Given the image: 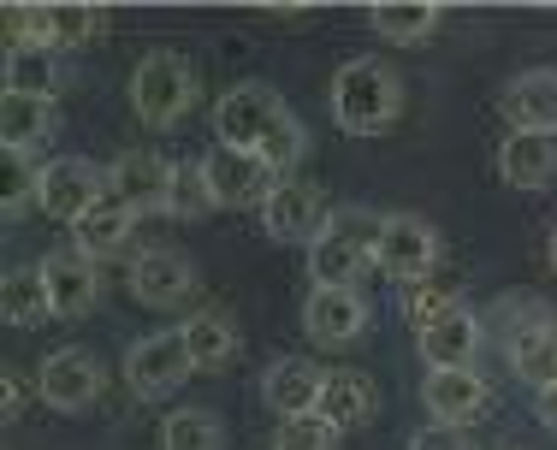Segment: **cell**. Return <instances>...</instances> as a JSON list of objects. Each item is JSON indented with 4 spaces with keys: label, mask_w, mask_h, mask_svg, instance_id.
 Returning <instances> with one entry per match:
<instances>
[{
    "label": "cell",
    "mask_w": 557,
    "mask_h": 450,
    "mask_svg": "<svg viewBox=\"0 0 557 450\" xmlns=\"http://www.w3.org/2000/svg\"><path fill=\"white\" fill-rule=\"evenodd\" d=\"M48 285H42V267H12L0 279V321L7 326H36L48 321Z\"/></svg>",
    "instance_id": "cell-25"
},
{
    "label": "cell",
    "mask_w": 557,
    "mask_h": 450,
    "mask_svg": "<svg viewBox=\"0 0 557 450\" xmlns=\"http://www.w3.org/2000/svg\"><path fill=\"white\" fill-rule=\"evenodd\" d=\"M108 190L131 208V214H166L172 166L161 161V154H149V149H131V154H119V161L108 166Z\"/></svg>",
    "instance_id": "cell-13"
},
{
    "label": "cell",
    "mask_w": 557,
    "mask_h": 450,
    "mask_svg": "<svg viewBox=\"0 0 557 450\" xmlns=\"http://www.w3.org/2000/svg\"><path fill=\"white\" fill-rule=\"evenodd\" d=\"M131 225H137V214H131L119 196H108V202H96L84 220L72 225V249H84L89 261H101V255H119V249L131 243Z\"/></svg>",
    "instance_id": "cell-23"
},
{
    "label": "cell",
    "mask_w": 557,
    "mask_h": 450,
    "mask_svg": "<svg viewBox=\"0 0 557 450\" xmlns=\"http://www.w3.org/2000/svg\"><path fill=\"white\" fill-rule=\"evenodd\" d=\"M380 273L397 285H428V273L440 267V232H433L421 214H386L380 225V249H374Z\"/></svg>",
    "instance_id": "cell-5"
},
{
    "label": "cell",
    "mask_w": 557,
    "mask_h": 450,
    "mask_svg": "<svg viewBox=\"0 0 557 450\" xmlns=\"http://www.w3.org/2000/svg\"><path fill=\"white\" fill-rule=\"evenodd\" d=\"M481 338H486L481 314H474V309H457V314H445L440 326H428L416 343H421V362H428V374H433V367H474Z\"/></svg>",
    "instance_id": "cell-19"
},
{
    "label": "cell",
    "mask_w": 557,
    "mask_h": 450,
    "mask_svg": "<svg viewBox=\"0 0 557 450\" xmlns=\"http://www.w3.org/2000/svg\"><path fill=\"white\" fill-rule=\"evenodd\" d=\"M510 374L522 386H557V326L534 321V326H516L510 333Z\"/></svg>",
    "instance_id": "cell-22"
},
{
    "label": "cell",
    "mask_w": 557,
    "mask_h": 450,
    "mask_svg": "<svg viewBox=\"0 0 557 450\" xmlns=\"http://www.w3.org/2000/svg\"><path fill=\"white\" fill-rule=\"evenodd\" d=\"M214 208V190H208V166L202 161H172V220H202Z\"/></svg>",
    "instance_id": "cell-29"
},
{
    "label": "cell",
    "mask_w": 557,
    "mask_h": 450,
    "mask_svg": "<svg viewBox=\"0 0 557 450\" xmlns=\"http://www.w3.org/2000/svg\"><path fill=\"white\" fill-rule=\"evenodd\" d=\"M321 391H326V374L309 362V355H278L261 379V397L278 421H297V415H321Z\"/></svg>",
    "instance_id": "cell-15"
},
{
    "label": "cell",
    "mask_w": 557,
    "mask_h": 450,
    "mask_svg": "<svg viewBox=\"0 0 557 450\" xmlns=\"http://www.w3.org/2000/svg\"><path fill=\"white\" fill-rule=\"evenodd\" d=\"M368 24H374L380 42L409 48V42H428V36L440 30V7H428V0H409V7H374Z\"/></svg>",
    "instance_id": "cell-26"
},
{
    "label": "cell",
    "mask_w": 557,
    "mask_h": 450,
    "mask_svg": "<svg viewBox=\"0 0 557 450\" xmlns=\"http://www.w3.org/2000/svg\"><path fill=\"white\" fill-rule=\"evenodd\" d=\"M220 415L214 409H172L166 427H161V450H220Z\"/></svg>",
    "instance_id": "cell-28"
},
{
    "label": "cell",
    "mask_w": 557,
    "mask_h": 450,
    "mask_svg": "<svg viewBox=\"0 0 557 450\" xmlns=\"http://www.w3.org/2000/svg\"><path fill=\"white\" fill-rule=\"evenodd\" d=\"M24 190H30V196H36V178H30V184H24V178H18V161H7V202H0V208H7V220H12V214H18V208H24Z\"/></svg>",
    "instance_id": "cell-35"
},
{
    "label": "cell",
    "mask_w": 557,
    "mask_h": 450,
    "mask_svg": "<svg viewBox=\"0 0 557 450\" xmlns=\"http://www.w3.org/2000/svg\"><path fill=\"white\" fill-rule=\"evenodd\" d=\"M0 386H7V391H0V409H7V421H12V415H18V374L7 367V374H0Z\"/></svg>",
    "instance_id": "cell-36"
},
{
    "label": "cell",
    "mask_w": 557,
    "mask_h": 450,
    "mask_svg": "<svg viewBox=\"0 0 557 450\" xmlns=\"http://www.w3.org/2000/svg\"><path fill=\"white\" fill-rule=\"evenodd\" d=\"M457 309H462L457 290H440V285H409L404 290V321L416 326V338L428 333V326H440L445 314H457Z\"/></svg>",
    "instance_id": "cell-31"
},
{
    "label": "cell",
    "mask_w": 557,
    "mask_h": 450,
    "mask_svg": "<svg viewBox=\"0 0 557 450\" xmlns=\"http://www.w3.org/2000/svg\"><path fill=\"white\" fill-rule=\"evenodd\" d=\"M101 386H108V367H101L89 350H54L42 367H36V391H42V403L60 409V415L96 409Z\"/></svg>",
    "instance_id": "cell-8"
},
{
    "label": "cell",
    "mask_w": 557,
    "mask_h": 450,
    "mask_svg": "<svg viewBox=\"0 0 557 450\" xmlns=\"http://www.w3.org/2000/svg\"><path fill=\"white\" fill-rule=\"evenodd\" d=\"M178 338H184V350H190V367H208V374L237 355V321L220 309H196L190 321L178 326Z\"/></svg>",
    "instance_id": "cell-21"
},
{
    "label": "cell",
    "mask_w": 557,
    "mask_h": 450,
    "mask_svg": "<svg viewBox=\"0 0 557 450\" xmlns=\"http://www.w3.org/2000/svg\"><path fill=\"white\" fill-rule=\"evenodd\" d=\"M302 333H309V343H321V350H344V343H356L368 333V297H362V290L314 285L309 302H302Z\"/></svg>",
    "instance_id": "cell-11"
},
{
    "label": "cell",
    "mask_w": 557,
    "mask_h": 450,
    "mask_svg": "<svg viewBox=\"0 0 557 450\" xmlns=\"http://www.w3.org/2000/svg\"><path fill=\"white\" fill-rule=\"evenodd\" d=\"M552 273H557V232H552Z\"/></svg>",
    "instance_id": "cell-38"
},
{
    "label": "cell",
    "mask_w": 557,
    "mask_h": 450,
    "mask_svg": "<svg viewBox=\"0 0 557 450\" xmlns=\"http://www.w3.org/2000/svg\"><path fill=\"white\" fill-rule=\"evenodd\" d=\"M421 403L433 409V421H440V427H469V421L486 415L493 386H486L474 367H433L428 386H421Z\"/></svg>",
    "instance_id": "cell-14"
},
{
    "label": "cell",
    "mask_w": 557,
    "mask_h": 450,
    "mask_svg": "<svg viewBox=\"0 0 557 450\" xmlns=\"http://www.w3.org/2000/svg\"><path fill=\"white\" fill-rule=\"evenodd\" d=\"M48 36H54V54H72V48L101 36V12L96 7H48Z\"/></svg>",
    "instance_id": "cell-30"
},
{
    "label": "cell",
    "mask_w": 557,
    "mask_h": 450,
    "mask_svg": "<svg viewBox=\"0 0 557 450\" xmlns=\"http://www.w3.org/2000/svg\"><path fill=\"white\" fill-rule=\"evenodd\" d=\"M380 225L386 214H368V208H333V225L321 232V243L309 249V273L326 290H362V273L380 267Z\"/></svg>",
    "instance_id": "cell-2"
},
{
    "label": "cell",
    "mask_w": 557,
    "mask_h": 450,
    "mask_svg": "<svg viewBox=\"0 0 557 450\" xmlns=\"http://www.w3.org/2000/svg\"><path fill=\"white\" fill-rule=\"evenodd\" d=\"M214 137H220V149L261 154L278 178H285V172L302 161V149H309V130H302L285 101L261 84H237L214 101Z\"/></svg>",
    "instance_id": "cell-1"
},
{
    "label": "cell",
    "mask_w": 557,
    "mask_h": 450,
    "mask_svg": "<svg viewBox=\"0 0 557 450\" xmlns=\"http://www.w3.org/2000/svg\"><path fill=\"white\" fill-rule=\"evenodd\" d=\"M96 202H108V172L96 161H72V154H65V161H48L36 172V208H42L48 220L77 225Z\"/></svg>",
    "instance_id": "cell-7"
},
{
    "label": "cell",
    "mask_w": 557,
    "mask_h": 450,
    "mask_svg": "<svg viewBox=\"0 0 557 450\" xmlns=\"http://www.w3.org/2000/svg\"><path fill=\"white\" fill-rule=\"evenodd\" d=\"M131 108H137V118L154 130L178 125V118L196 108V72L178 54L137 60V72H131Z\"/></svg>",
    "instance_id": "cell-4"
},
{
    "label": "cell",
    "mask_w": 557,
    "mask_h": 450,
    "mask_svg": "<svg viewBox=\"0 0 557 450\" xmlns=\"http://www.w3.org/2000/svg\"><path fill=\"white\" fill-rule=\"evenodd\" d=\"M540 421H546V427L557 433V386H546V391H540Z\"/></svg>",
    "instance_id": "cell-37"
},
{
    "label": "cell",
    "mask_w": 557,
    "mask_h": 450,
    "mask_svg": "<svg viewBox=\"0 0 557 450\" xmlns=\"http://www.w3.org/2000/svg\"><path fill=\"white\" fill-rule=\"evenodd\" d=\"M190 350H184L178 333H154V338H137L125 355V386L143 397V403H166V397L184 391L190 379Z\"/></svg>",
    "instance_id": "cell-6"
},
{
    "label": "cell",
    "mask_w": 557,
    "mask_h": 450,
    "mask_svg": "<svg viewBox=\"0 0 557 450\" xmlns=\"http://www.w3.org/2000/svg\"><path fill=\"white\" fill-rule=\"evenodd\" d=\"M42 285H48V309L60 314V321H77V314L96 309V261L84 255V249H54V255L42 261Z\"/></svg>",
    "instance_id": "cell-17"
},
{
    "label": "cell",
    "mask_w": 557,
    "mask_h": 450,
    "mask_svg": "<svg viewBox=\"0 0 557 450\" xmlns=\"http://www.w3.org/2000/svg\"><path fill=\"white\" fill-rule=\"evenodd\" d=\"M504 118H510L516 130H528V137H557V72H516L510 84H504L498 96Z\"/></svg>",
    "instance_id": "cell-16"
},
{
    "label": "cell",
    "mask_w": 557,
    "mask_h": 450,
    "mask_svg": "<svg viewBox=\"0 0 557 450\" xmlns=\"http://www.w3.org/2000/svg\"><path fill=\"white\" fill-rule=\"evenodd\" d=\"M333 445H338V427L321 415L278 421V439H273V450H333Z\"/></svg>",
    "instance_id": "cell-33"
},
{
    "label": "cell",
    "mask_w": 557,
    "mask_h": 450,
    "mask_svg": "<svg viewBox=\"0 0 557 450\" xmlns=\"http://www.w3.org/2000/svg\"><path fill=\"white\" fill-rule=\"evenodd\" d=\"M7 89L54 101V89H60V54H54V48H24V54H7Z\"/></svg>",
    "instance_id": "cell-27"
},
{
    "label": "cell",
    "mask_w": 557,
    "mask_h": 450,
    "mask_svg": "<svg viewBox=\"0 0 557 450\" xmlns=\"http://www.w3.org/2000/svg\"><path fill=\"white\" fill-rule=\"evenodd\" d=\"M131 297L143 309H178V302H190L196 297L190 255H178V249H143L131 261Z\"/></svg>",
    "instance_id": "cell-12"
},
{
    "label": "cell",
    "mask_w": 557,
    "mask_h": 450,
    "mask_svg": "<svg viewBox=\"0 0 557 450\" xmlns=\"http://www.w3.org/2000/svg\"><path fill=\"white\" fill-rule=\"evenodd\" d=\"M374 415V386H368L362 374H350V367H333L326 374V391H321V421H333L338 433L362 427V421Z\"/></svg>",
    "instance_id": "cell-24"
},
{
    "label": "cell",
    "mask_w": 557,
    "mask_h": 450,
    "mask_svg": "<svg viewBox=\"0 0 557 450\" xmlns=\"http://www.w3.org/2000/svg\"><path fill=\"white\" fill-rule=\"evenodd\" d=\"M333 118L350 137H380L404 118V84L380 60H350L333 77Z\"/></svg>",
    "instance_id": "cell-3"
},
{
    "label": "cell",
    "mask_w": 557,
    "mask_h": 450,
    "mask_svg": "<svg viewBox=\"0 0 557 450\" xmlns=\"http://www.w3.org/2000/svg\"><path fill=\"white\" fill-rule=\"evenodd\" d=\"M24 48H54L48 7H7V54H24Z\"/></svg>",
    "instance_id": "cell-32"
},
{
    "label": "cell",
    "mask_w": 557,
    "mask_h": 450,
    "mask_svg": "<svg viewBox=\"0 0 557 450\" xmlns=\"http://www.w3.org/2000/svg\"><path fill=\"white\" fill-rule=\"evenodd\" d=\"M409 450H474V445L462 427H440V421H433V427H421L416 439H409Z\"/></svg>",
    "instance_id": "cell-34"
},
{
    "label": "cell",
    "mask_w": 557,
    "mask_h": 450,
    "mask_svg": "<svg viewBox=\"0 0 557 450\" xmlns=\"http://www.w3.org/2000/svg\"><path fill=\"white\" fill-rule=\"evenodd\" d=\"M208 166V190H214V208H268L273 190L285 178L261 161V154H237V149H214L202 154Z\"/></svg>",
    "instance_id": "cell-9"
},
{
    "label": "cell",
    "mask_w": 557,
    "mask_h": 450,
    "mask_svg": "<svg viewBox=\"0 0 557 450\" xmlns=\"http://www.w3.org/2000/svg\"><path fill=\"white\" fill-rule=\"evenodd\" d=\"M48 130H54V101L18 96V89L0 96V149H7V161H30L48 142Z\"/></svg>",
    "instance_id": "cell-18"
},
{
    "label": "cell",
    "mask_w": 557,
    "mask_h": 450,
    "mask_svg": "<svg viewBox=\"0 0 557 450\" xmlns=\"http://www.w3.org/2000/svg\"><path fill=\"white\" fill-rule=\"evenodd\" d=\"M261 225H268L273 243H321V232L333 225V208H326V196L314 190V184L302 178H285L273 190V202L261 208Z\"/></svg>",
    "instance_id": "cell-10"
},
{
    "label": "cell",
    "mask_w": 557,
    "mask_h": 450,
    "mask_svg": "<svg viewBox=\"0 0 557 450\" xmlns=\"http://www.w3.org/2000/svg\"><path fill=\"white\" fill-rule=\"evenodd\" d=\"M498 178L510 184V190H546L557 178V137H528V130H516L498 149Z\"/></svg>",
    "instance_id": "cell-20"
}]
</instances>
